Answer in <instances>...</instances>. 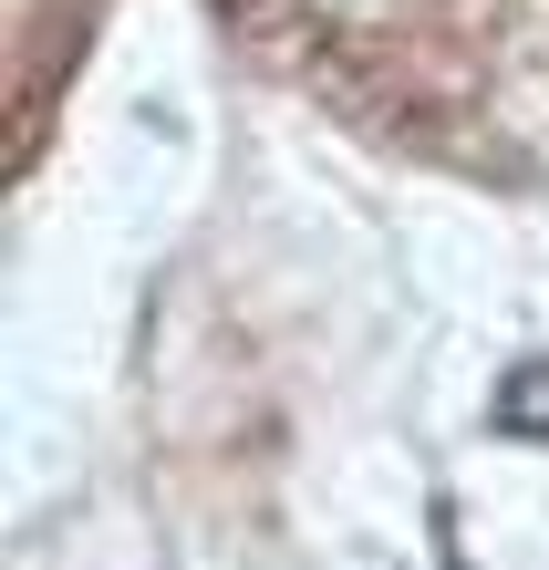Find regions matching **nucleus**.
<instances>
[{
    "label": "nucleus",
    "instance_id": "obj_1",
    "mask_svg": "<svg viewBox=\"0 0 549 570\" xmlns=\"http://www.w3.org/2000/svg\"><path fill=\"white\" fill-rule=\"evenodd\" d=\"M238 31L291 62L312 94L404 136H498V115H539V0H228Z\"/></svg>",
    "mask_w": 549,
    "mask_h": 570
},
{
    "label": "nucleus",
    "instance_id": "obj_2",
    "mask_svg": "<svg viewBox=\"0 0 549 570\" xmlns=\"http://www.w3.org/2000/svg\"><path fill=\"white\" fill-rule=\"evenodd\" d=\"M498 435L549 446V353H529V363H508V374H498Z\"/></svg>",
    "mask_w": 549,
    "mask_h": 570
}]
</instances>
